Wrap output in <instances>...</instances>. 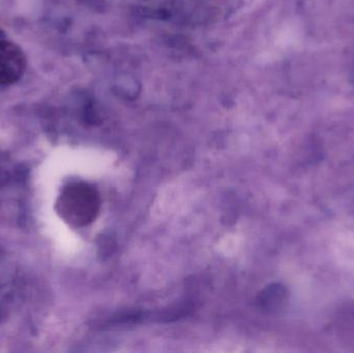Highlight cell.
Masks as SVG:
<instances>
[{
    "mask_svg": "<svg viewBox=\"0 0 354 353\" xmlns=\"http://www.w3.org/2000/svg\"><path fill=\"white\" fill-rule=\"evenodd\" d=\"M101 209V199L95 188L75 182L64 188L57 201L60 217L74 227H84L95 221Z\"/></svg>",
    "mask_w": 354,
    "mask_h": 353,
    "instance_id": "cell-1",
    "label": "cell"
},
{
    "mask_svg": "<svg viewBox=\"0 0 354 353\" xmlns=\"http://www.w3.org/2000/svg\"><path fill=\"white\" fill-rule=\"evenodd\" d=\"M25 70V55L12 41H0V84H12Z\"/></svg>",
    "mask_w": 354,
    "mask_h": 353,
    "instance_id": "cell-2",
    "label": "cell"
},
{
    "mask_svg": "<svg viewBox=\"0 0 354 353\" xmlns=\"http://www.w3.org/2000/svg\"><path fill=\"white\" fill-rule=\"evenodd\" d=\"M288 290L282 284H272L260 294L259 306L268 312L274 313L282 310L288 302Z\"/></svg>",
    "mask_w": 354,
    "mask_h": 353,
    "instance_id": "cell-3",
    "label": "cell"
}]
</instances>
